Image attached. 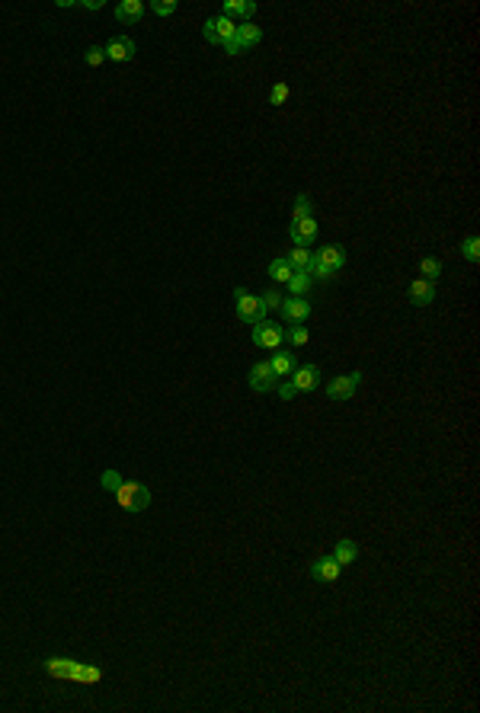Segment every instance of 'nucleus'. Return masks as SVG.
I'll return each mask as SVG.
<instances>
[{
    "label": "nucleus",
    "instance_id": "nucleus-1",
    "mask_svg": "<svg viewBox=\"0 0 480 713\" xmlns=\"http://www.w3.org/2000/svg\"><path fill=\"white\" fill-rule=\"evenodd\" d=\"M234 310H237V317L250 326L259 324V320H266V304H263V297L250 295L243 285L234 288Z\"/></svg>",
    "mask_w": 480,
    "mask_h": 713
},
{
    "label": "nucleus",
    "instance_id": "nucleus-2",
    "mask_svg": "<svg viewBox=\"0 0 480 713\" xmlns=\"http://www.w3.org/2000/svg\"><path fill=\"white\" fill-rule=\"evenodd\" d=\"M112 496H116V502L125 512H144L151 506V490L144 483H135V480H122V486Z\"/></svg>",
    "mask_w": 480,
    "mask_h": 713
},
{
    "label": "nucleus",
    "instance_id": "nucleus-3",
    "mask_svg": "<svg viewBox=\"0 0 480 713\" xmlns=\"http://www.w3.org/2000/svg\"><path fill=\"white\" fill-rule=\"evenodd\" d=\"M282 339H285V330H282L279 324H272V320H259V324H253L250 343L257 346V349H279Z\"/></svg>",
    "mask_w": 480,
    "mask_h": 713
},
{
    "label": "nucleus",
    "instance_id": "nucleus-4",
    "mask_svg": "<svg viewBox=\"0 0 480 713\" xmlns=\"http://www.w3.org/2000/svg\"><path fill=\"white\" fill-rule=\"evenodd\" d=\"M202 36H205V42H212V45H228V42L237 36V26H234V19H228V16H212V19H205Z\"/></svg>",
    "mask_w": 480,
    "mask_h": 713
},
{
    "label": "nucleus",
    "instance_id": "nucleus-5",
    "mask_svg": "<svg viewBox=\"0 0 480 713\" xmlns=\"http://www.w3.org/2000/svg\"><path fill=\"white\" fill-rule=\"evenodd\" d=\"M362 384V371L356 368L352 374H342V378H333V384H327V397L330 400H349Z\"/></svg>",
    "mask_w": 480,
    "mask_h": 713
},
{
    "label": "nucleus",
    "instance_id": "nucleus-6",
    "mask_svg": "<svg viewBox=\"0 0 480 713\" xmlns=\"http://www.w3.org/2000/svg\"><path fill=\"white\" fill-rule=\"evenodd\" d=\"M80 666L83 662H77V659H65V656H52L45 659V672L52 678H65V681H77L80 678Z\"/></svg>",
    "mask_w": 480,
    "mask_h": 713
},
{
    "label": "nucleus",
    "instance_id": "nucleus-7",
    "mask_svg": "<svg viewBox=\"0 0 480 713\" xmlns=\"http://www.w3.org/2000/svg\"><path fill=\"white\" fill-rule=\"evenodd\" d=\"M250 387L257 390V394H269V390L279 387V378H276V371L269 368V361H257L250 368Z\"/></svg>",
    "mask_w": 480,
    "mask_h": 713
},
{
    "label": "nucleus",
    "instance_id": "nucleus-8",
    "mask_svg": "<svg viewBox=\"0 0 480 713\" xmlns=\"http://www.w3.org/2000/svg\"><path fill=\"white\" fill-rule=\"evenodd\" d=\"M340 573H342V566L333 560V554H330V556H320V560H314V563H311V576H314L317 582H336V579H340Z\"/></svg>",
    "mask_w": 480,
    "mask_h": 713
},
{
    "label": "nucleus",
    "instance_id": "nucleus-9",
    "mask_svg": "<svg viewBox=\"0 0 480 713\" xmlns=\"http://www.w3.org/2000/svg\"><path fill=\"white\" fill-rule=\"evenodd\" d=\"M406 295H410V301H413L416 307H429V304L435 301V282L416 278V282H410V288H406Z\"/></svg>",
    "mask_w": 480,
    "mask_h": 713
},
{
    "label": "nucleus",
    "instance_id": "nucleus-10",
    "mask_svg": "<svg viewBox=\"0 0 480 713\" xmlns=\"http://www.w3.org/2000/svg\"><path fill=\"white\" fill-rule=\"evenodd\" d=\"M279 310H282V317H285L288 324H301L311 314V304H307V297H285Z\"/></svg>",
    "mask_w": 480,
    "mask_h": 713
},
{
    "label": "nucleus",
    "instance_id": "nucleus-11",
    "mask_svg": "<svg viewBox=\"0 0 480 713\" xmlns=\"http://www.w3.org/2000/svg\"><path fill=\"white\" fill-rule=\"evenodd\" d=\"M292 384H295L298 394H301V390H307V394H311V390H314L317 384H320V368H317V365H305V368H295V371H292Z\"/></svg>",
    "mask_w": 480,
    "mask_h": 713
},
{
    "label": "nucleus",
    "instance_id": "nucleus-12",
    "mask_svg": "<svg viewBox=\"0 0 480 713\" xmlns=\"http://www.w3.org/2000/svg\"><path fill=\"white\" fill-rule=\"evenodd\" d=\"M317 234H320V227H317L314 218H305V221L292 224V240H295V247H311L317 240Z\"/></svg>",
    "mask_w": 480,
    "mask_h": 713
},
{
    "label": "nucleus",
    "instance_id": "nucleus-13",
    "mask_svg": "<svg viewBox=\"0 0 480 713\" xmlns=\"http://www.w3.org/2000/svg\"><path fill=\"white\" fill-rule=\"evenodd\" d=\"M106 58H109V61H131V58H135V42H131L129 36L109 38V45H106Z\"/></svg>",
    "mask_w": 480,
    "mask_h": 713
},
{
    "label": "nucleus",
    "instance_id": "nucleus-14",
    "mask_svg": "<svg viewBox=\"0 0 480 713\" xmlns=\"http://www.w3.org/2000/svg\"><path fill=\"white\" fill-rule=\"evenodd\" d=\"M269 368L276 371V378L282 381L285 374H292V371L298 368L295 352H288V349H276V352H272V359H269Z\"/></svg>",
    "mask_w": 480,
    "mask_h": 713
},
{
    "label": "nucleus",
    "instance_id": "nucleus-15",
    "mask_svg": "<svg viewBox=\"0 0 480 713\" xmlns=\"http://www.w3.org/2000/svg\"><path fill=\"white\" fill-rule=\"evenodd\" d=\"M141 16H144V3H141V0H122L119 7H116V19H119V23L135 26V23H141Z\"/></svg>",
    "mask_w": 480,
    "mask_h": 713
},
{
    "label": "nucleus",
    "instance_id": "nucleus-16",
    "mask_svg": "<svg viewBox=\"0 0 480 713\" xmlns=\"http://www.w3.org/2000/svg\"><path fill=\"white\" fill-rule=\"evenodd\" d=\"M253 13H257V3H253V0H224V13H221V16H228V19L240 16L243 23H250Z\"/></svg>",
    "mask_w": 480,
    "mask_h": 713
},
{
    "label": "nucleus",
    "instance_id": "nucleus-17",
    "mask_svg": "<svg viewBox=\"0 0 480 713\" xmlns=\"http://www.w3.org/2000/svg\"><path fill=\"white\" fill-rule=\"evenodd\" d=\"M314 256L323 262V266H330L333 272H340V269L346 266V250H342L340 243H330V247H323V250L314 253Z\"/></svg>",
    "mask_w": 480,
    "mask_h": 713
},
{
    "label": "nucleus",
    "instance_id": "nucleus-18",
    "mask_svg": "<svg viewBox=\"0 0 480 713\" xmlns=\"http://www.w3.org/2000/svg\"><path fill=\"white\" fill-rule=\"evenodd\" d=\"M259 42H263V29H259L257 23H240L237 26V45L247 52V48L259 45Z\"/></svg>",
    "mask_w": 480,
    "mask_h": 713
},
{
    "label": "nucleus",
    "instance_id": "nucleus-19",
    "mask_svg": "<svg viewBox=\"0 0 480 713\" xmlns=\"http://www.w3.org/2000/svg\"><path fill=\"white\" fill-rule=\"evenodd\" d=\"M356 556H359V547L352 544V541H340V544L333 547V560H336L340 566L356 563Z\"/></svg>",
    "mask_w": 480,
    "mask_h": 713
},
{
    "label": "nucleus",
    "instance_id": "nucleus-20",
    "mask_svg": "<svg viewBox=\"0 0 480 713\" xmlns=\"http://www.w3.org/2000/svg\"><path fill=\"white\" fill-rule=\"evenodd\" d=\"M288 266L298 269V272H307V266H311V260H314V253H311V247H295V250L285 256Z\"/></svg>",
    "mask_w": 480,
    "mask_h": 713
},
{
    "label": "nucleus",
    "instance_id": "nucleus-21",
    "mask_svg": "<svg viewBox=\"0 0 480 713\" xmlns=\"http://www.w3.org/2000/svg\"><path fill=\"white\" fill-rule=\"evenodd\" d=\"M311 282H314V278L307 275V272H292V278H288L285 285H288V291H292V297H305L307 295V288H311Z\"/></svg>",
    "mask_w": 480,
    "mask_h": 713
},
{
    "label": "nucleus",
    "instance_id": "nucleus-22",
    "mask_svg": "<svg viewBox=\"0 0 480 713\" xmlns=\"http://www.w3.org/2000/svg\"><path fill=\"white\" fill-rule=\"evenodd\" d=\"M305 218H314V202H311V195H298L295 199V212H292V224L305 221Z\"/></svg>",
    "mask_w": 480,
    "mask_h": 713
},
{
    "label": "nucleus",
    "instance_id": "nucleus-23",
    "mask_svg": "<svg viewBox=\"0 0 480 713\" xmlns=\"http://www.w3.org/2000/svg\"><path fill=\"white\" fill-rule=\"evenodd\" d=\"M292 272H295V269L288 266V260H272V262H269V278H272V282H282V285H285L288 278H292Z\"/></svg>",
    "mask_w": 480,
    "mask_h": 713
},
{
    "label": "nucleus",
    "instance_id": "nucleus-24",
    "mask_svg": "<svg viewBox=\"0 0 480 713\" xmlns=\"http://www.w3.org/2000/svg\"><path fill=\"white\" fill-rule=\"evenodd\" d=\"M439 275H442V262L433 260V256H426V260L419 262V278H426V282H435Z\"/></svg>",
    "mask_w": 480,
    "mask_h": 713
},
{
    "label": "nucleus",
    "instance_id": "nucleus-25",
    "mask_svg": "<svg viewBox=\"0 0 480 713\" xmlns=\"http://www.w3.org/2000/svg\"><path fill=\"white\" fill-rule=\"evenodd\" d=\"M461 256H464L468 262H477V260H480V240L474 237V234L461 240Z\"/></svg>",
    "mask_w": 480,
    "mask_h": 713
},
{
    "label": "nucleus",
    "instance_id": "nucleus-26",
    "mask_svg": "<svg viewBox=\"0 0 480 713\" xmlns=\"http://www.w3.org/2000/svg\"><path fill=\"white\" fill-rule=\"evenodd\" d=\"M100 678H102V668H100V666H87V662H83V666H80V678H77V685H96Z\"/></svg>",
    "mask_w": 480,
    "mask_h": 713
},
{
    "label": "nucleus",
    "instance_id": "nucleus-27",
    "mask_svg": "<svg viewBox=\"0 0 480 713\" xmlns=\"http://www.w3.org/2000/svg\"><path fill=\"white\" fill-rule=\"evenodd\" d=\"M100 486H102L106 493H116V490L122 486V473H119V471H102Z\"/></svg>",
    "mask_w": 480,
    "mask_h": 713
},
{
    "label": "nucleus",
    "instance_id": "nucleus-28",
    "mask_svg": "<svg viewBox=\"0 0 480 713\" xmlns=\"http://www.w3.org/2000/svg\"><path fill=\"white\" fill-rule=\"evenodd\" d=\"M285 339L292 346H307V326L292 324V330H285Z\"/></svg>",
    "mask_w": 480,
    "mask_h": 713
},
{
    "label": "nucleus",
    "instance_id": "nucleus-29",
    "mask_svg": "<svg viewBox=\"0 0 480 713\" xmlns=\"http://www.w3.org/2000/svg\"><path fill=\"white\" fill-rule=\"evenodd\" d=\"M83 61H87L90 67H100L102 61H106V48H102V45H90L87 52H83Z\"/></svg>",
    "mask_w": 480,
    "mask_h": 713
},
{
    "label": "nucleus",
    "instance_id": "nucleus-30",
    "mask_svg": "<svg viewBox=\"0 0 480 713\" xmlns=\"http://www.w3.org/2000/svg\"><path fill=\"white\" fill-rule=\"evenodd\" d=\"M288 96H292L288 84H272V90H269V102H272V106H282Z\"/></svg>",
    "mask_w": 480,
    "mask_h": 713
},
{
    "label": "nucleus",
    "instance_id": "nucleus-31",
    "mask_svg": "<svg viewBox=\"0 0 480 713\" xmlns=\"http://www.w3.org/2000/svg\"><path fill=\"white\" fill-rule=\"evenodd\" d=\"M263 297V304H266V310H279V307H282V301H285V297L279 295L276 288H272V291H266V295H259Z\"/></svg>",
    "mask_w": 480,
    "mask_h": 713
},
{
    "label": "nucleus",
    "instance_id": "nucleus-32",
    "mask_svg": "<svg viewBox=\"0 0 480 713\" xmlns=\"http://www.w3.org/2000/svg\"><path fill=\"white\" fill-rule=\"evenodd\" d=\"M154 13H157V16H170V13H176V0H154Z\"/></svg>",
    "mask_w": 480,
    "mask_h": 713
},
{
    "label": "nucleus",
    "instance_id": "nucleus-33",
    "mask_svg": "<svg viewBox=\"0 0 480 713\" xmlns=\"http://www.w3.org/2000/svg\"><path fill=\"white\" fill-rule=\"evenodd\" d=\"M276 390H279V397H282V400H295V394H298L292 381H282V384H279Z\"/></svg>",
    "mask_w": 480,
    "mask_h": 713
},
{
    "label": "nucleus",
    "instance_id": "nucleus-34",
    "mask_svg": "<svg viewBox=\"0 0 480 713\" xmlns=\"http://www.w3.org/2000/svg\"><path fill=\"white\" fill-rule=\"evenodd\" d=\"M77 7H83V10H102V0H77Z\"/></svg>",
    "mask_w": 480,
    "mask_h": 713
}]
</instances>
